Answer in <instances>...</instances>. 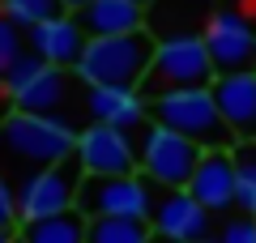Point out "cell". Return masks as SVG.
<instances>
[{
	"label": "cell",
	"mask_w": 256,
	"mask_h": 243,
	"mask_svg": "<svg viewBox=\"0 0 256 243\" xmlns=\"http://www.w3.org/2000/svg\"><path fill=\"white\" fill-rule=\"evenodd\" d=\"M205 243H214V239H205Z\"/></svg>",
	"instance_id": "29"
},
{
	"label": "cell",
	"mask_w": 256,
	"mask_h": 243,
	"mask_svg": "<svg viewBox=\"0 0 256 243\" xmlns=\"http://www.w3.org/2000/svg\"><path fill=\"white\" fill-rule=\"evenodd\" d=\"M82 166L73 162H60V166H43L34 171L26 184L18 188V218L22 226H34L47 222V218H60V214H73L77 209V192H82Z\"/></svg>",
	"instance_id": "8"
},
{
	"label": "cell",
	"mask_w": 256,
	"mask_h": 243,
	"mask_svg": "<svg viewBox=\"0 0 256 243\" xmlns=\"http://www.w3.org/2000/svg\"><path fill=\"white\" fill-rule=\"evenodd\" d=\"M201 38H205V47H210V60H214V68H218V77L256 68V30H252V22H248V13L218 9L205 22Z\"/></svg>",
	"instance_id": "10"
},
{
	"label": "cell",
	"mask_w": 256,
	"mask_h": 243,
	"mask_svg": "<svg viewBox=\"0 0 256 243\" xmlns=\"http://www.w3.org/2000/svg\"><path fill=\"white\" fill-rule=\"evenodd\" d=\"M0 90L13 98V111H30V116H64L68 107V90H73V81H68V68H52L47 60H38L34 52H26L9 72L0 81Z\"/></svg>",
	"instance_id": "5"
},
{
	"label": "cell",
	"mask_w": 256,
	"mask_h": 243,
	"mask_svg": "<svg viewBox=\"0 0 256 243\" xmlns=\"http://www.w3.org/2000/svg\"><path fill=\"white\" fill-rule=\"evenodd\" d=\"M86 243H154V226L141 218H94Z\"/></svg>",
	"instance_id": "17"
},
{
	"label": "cell",
	"mask_w": 256,
	"mask_h": 243,
	"mask_svg": "<svg viewBox=\"0 0 256 243\" xmlns=\"http://www.w3.org/2000/svg\"><path fill=\"white\" fill-rule=\"evenodd\" d=\"M230 154H235V209L256 218V141H239Z\"/></svg>",
	"instance_id": "19"
},
{
	"label": "cell",
	"mask_w": 256,
	"mask_h": 243,
	"mask_svg": "<svg viewBox=\"0 0 256 243\" xmlns=\"http://www.w3.org/2000/svg\"><path fill=\"white\" fill-rule=\"evenodd\" d=\"M86 218L77 214H60V218H47V222L34 226H22V239L18 243H86Z\"/></svg>",
	"instance_id": "18"
},
{
	"label": "cell",
	"mask_w": 256,
	"mask_h": 243,
	"mask_svg": "<svg viewBox=\"0 0 256 243\" xmlns=\"http://www.w3.org/2000/svg\"><path fill=\"white\" fill-rule=\"evenodd\" d=\"M77 166L90 180H120L141 171V154L132 132H120L107 124H90L77 132Z\"/></svg>",
	"instance_id": "9"
},
{
	"label": "cell",
	"mask_w": 256,
	"mask_h": 243,
	"mask_svg": "<svg viewBox=\"0 0 256 243\" xmlns=\"http://www.w3.org/2000/svg\"><path fill=\"white\" fill-rule=\"evenodd\" d=\"M150 120L171 132L188 136L192 145L201 150H235V132L226 128L218 102H214V90H175L166 98L150 102Z\"/></svg>",
	"instance_id": "3"
},
{
	"label": "cell",
	"mask_w": 256,
	"mask_h": 243,
	"mask_svg": "<svg viewBox=\"0 0 256 243\" xmlns=\"http://www.w3.org/2000/svg\"><path fill=\"white\" fill-rule=\"evenodd\" d=\"M214 81H218V68H214L210 47H205L201 34H166L158 38L154 64L141 81V98L154 102L175 90H210Z\"/></svg>",
	"instance_id": "2"
},
{
	"label": "cell",
	"mask_w": 256,
	"mask_h": 243,
	"mask_svg": "<svg viewBox=\"0 0 256 243\" xmlns=\"http://www.w3.org/2000/svg\"><path fill=\"white\" fill-rule=\"evenodd\" d=\"M90 4H94V0H60V9H64V13H73V18H77L82 9H90Z\"/></svg>",
	"instance_id": "24"
},
{
	"label": "cell",
	"mask_w": 256,
	"mask_h": 243,
	"mask_svg": "<svg viewBox=\"0 0 256 243\" xmlns=\"http://www.w3.org/2000/svg\"><path fill=\"white\" fill-rule=\"evenodd\" d=\"M218 243H256V218H248V214L226 218L218 230Z\"/></svg>",
	"instance_id": "22"
},
{
	"label": "cell",
	"mask_w": 256,
	"mask_h": 243,
	"mask_svg": "<svg viewBox=\"0 0 256 243\" xmlns=\"http://www.w3.org/2000/svg\"><path fill=\"white\" fill-rule=\"evenodd\" d=\"M150 226H154V234L166 239V243H205V234H210V209L192 196L188 188H180V192L158 188Z\"/></svg>",
	"instance_id": "11"
},
{
	"label": "cell",
	"mask_w": 256,
	"mask_h": 243,
	"mask_svg": "<svg viewBox=\"0 0 256 243\" xmlns=\"http://www.w3.org/2000/svg\"><path fill=\"white\" fill-rule=\"evenodd\" d=\"M132 4H141V9H146V4H154V0H132Z\"/></svg>",
	"instance_id": "27"
},
{
	"label": "cell",
	"mask_w": 256,
	"mask_h": 243,
	"mask_svg": "<svg viewBox=\"0 0 256 243\" xmlns=\"http://www.w3.org/2000/svg\"><path fill=\"white\" fill-rule=\"evenodd\" d=\"M154 243H166V239H158V234H154Z\"/></svg>",
	"instance_id": "28"
},
{
	"label": "cell",
	"mask_w": 256,
	"mask_h": 243,
	"mask_svg": "<svg viewBox=\"0 0 256 243\" xmlns=\"http://www.w3.org/2000/svg\"><path fill=\"white\" fill-rule=\"evenodd\" d=\"M0 13L13 22V26H26V30H34V26H43V22H52V18H60V0H0Z\"/></svg>",
	"instance_id": "20"
},
{
	"label": "cell",
	"mask_w": 256,
	"mask_h": 243,
	"mask_svg": "<svg viewBox=\"0 0 256 243\" xmlns=\"http://www.w3.org/2000/svg\"><path fill=\"white\" fill-rule=\"evenodd\" d=\"M86 38H124L146 30V9L132 0H94L90 9L77 13Z\"/></svg>",
	"instance_id": "16"
},
{
	"label": "cell",
	"mask_w": 256,
	"mask_h": 243,
	"mask_svg": "<svg viewBox=\"0 0 256 243\" xmlns=\"http://www.w3.org/2000/svg\"><path fill=\"white\" fill-rule=\"evenodd\" d=\"M22 56H26V34L0 13V81H4V72H9Z\"/></svg>",
	"instance_id": "21"
},
{
	"label": "cell",
	"mask_w": 256,
	"mask_h": 243,
	"mask_svg": "<svg viewBox=\"0 0 256 243\" xmlns=\"http://www.w3.org/2000/svg\"><path fill=\"white\" fill-rule=\"evenodd\" d=\"M86 43H90V38H86L82 22H77L73 13H60V18L43 22V26L26 30V47L38 56V60H47L52 68H77Z\"/></svg>",
	"instance_id": "12"
},
{
	"label": "cell",
	"mask_w": 256,
	"mask_h": 243,
	"mask_svg": "<svg viewBox=\"0 0 256 243\" xmlns=\"http://www.w3.org/2000/svg\"><path fill=\"white\" fill-rule=\"evenodd\" d=\"M9 116H13V98L0 90V128H4V120H9Z\"/></svg>",
	"instance_id": "25"
},
{
	"label": "cell",
	"mask_w": 256,
	"mask_h": 243,
	"mask_svg": "<svg viewBox=\"0 0 256 243\" xmlns=\"http://www.w3.org/2000/svg\"><path fill=\"white\" fill-rule=\"evenodd\" d=\"M0 243H18V239H13V230H0Z\"/></svg>",
	"instance_id": "26"
},
{
	"label": "cell",
	"mask_w": 256,
	"mask_h": 243,
	"mask_svg": "<svg viewBox=\"0 0 256 243\" xmlns=\"http://www.w3.org/2000/svg\"><path fill=\"white\" fill-rule=\"evenodd\" d=\"M141 175H146L154 188L162 192H180L192 184V175H196V166H201V145H192L188 136L171 132V128L162 124H150L141 128Z\"/></svg>",
	"instance_id": "6"
},
{
	"label": "cell",
	"mask_w": 256,
	"mask_h": 243,
	"mask_svg": "<svg viewBox=\"0 0 256 243\" xmlns=\"http://www.w3.org/2000/svg\"><path fill=\"white\" fill-rule=\"evenodd\" d=\"M158 43L150 38V30L141 34H124V38H90L77 64V81L86 90L102 86V90H141L150 64H154Z\"/></svg>",
	"instance_id": "1"
},
{
	"label": "cell",
	"mask_w": 256,
	"mask_h": 243,
	"mask_svg": "<svg viewBox=\"0 0 256 243\" xmlns=\"http://www.w3.org/2000/svg\"><path fill=\"white\" fill-rule=\"evenodd\" d=\"M188 192L201 200L210 214H226L235 209V154L230 150H205L201 166L192 175Z\"/></svg>",
	"instance_id": "14"
},
{
	"label": "cell",
	"mask_w": 256,
	"mask_h": 243,
	"mask_svg": "<svg viewBox=\"0 0 256 243\" xmlns=\"http://www.w3.org/2000/svg\"><path fill=\"white\" fill-rule=\"evenodd\" d=\"M0 145L13 158L30 162V166H60V162L77 158V128L73 120L60 116H30V111H13L0 128Z\"/></svg>",
	"instance_id": "4"
},
{
	"label": "cell",
	"mask_w": 256,
	"mask_h": 243,
	"mask_svg": "<svg viewBox=\"0 0 256 243\" xmlns=\"http://www.w3.org/2000/svg\"><path fill=\"white\" fill-rule=\"evenodd\" d=\"M154 196L158 188L146 175H120V180H90L86 175L82 192H77V214L86 222H94V218H141V222H150Z\"/></svg>",
	"instance_id": "7"
},
{
	"label": "cell",
	"mask_w": 256,
	"mask_h": 243,
	"mask_svg": "<svg viewBox=\"0 0 256 243\" xmlns=\"http://www.w3.org/2000/svg\"><path fill=\"white\" fill-rule=\"evenodd\" d=\"M13 222H22V218H18V192L0 180V230H9Z\"/></svg>",
	"instance_id": "23"
},
{
	"label": "cell",
	"mask_w": 256,
	"mask_h": 243,
	"mask_svg": "<svg viewBox=\"0 0 256 243\" xmlns=\"http://www.w3.org/2000/svg\"><path fill=\"white\" fill-rule=\"evenodd\" d=\"M210 90H214V102H218L226 128L235 132V141H256V68L226 72Z\"/></svg>",
	"instance_id": "13"
},
{
	"label": "cell",
	"mask_w": 256,
	"mask_h": 243,
	"mask_svg": "<svg viewBox=\"0 0 256 243\" xmlns=\"http://www.w3.org/2000/svg\"><path fill=\"white\" fill-rule=\"evenodd\" d=\"M86 116L94 124L132 132V128L146 124L150 102L141 98V90H102V86H94V90H86Z\"/></svg>",
	"instance_id": "15"
}]
</instances>
